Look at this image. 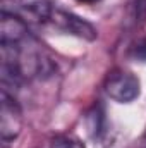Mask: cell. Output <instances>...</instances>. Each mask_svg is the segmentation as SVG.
<instances>
[{
    "label": "cell",
    "instance_id": "cell-4",
    "mask_svg": "<svg viewBox=\"0 0 146 148\" xmlns=\"http://www.w3.org/2000/svg\"><path fill=\"white\" fill-rule=\"evenodd\" d=\"M50 148H86V147L79 138L69 136V134H62V136H57V138L52 140Z\"/></svg>",
    "mask_w": 146,
    "mask_h": 148
},
{
    "label": "cell",
    "instance_id": "cell-7",
    "mask_svg": "<svg viewBox=\"0 0 146 148\" xmlns=\"http://www.w3.org/2000/svg\"><path fill=\"white\" fill-rule=\"evenodd\" d=\"M76 2H79V3H86V5H91V3H96V2H100V0H76Z\"/></svg>",
    "mask_w": 146,
    "mask_h": 148
},
{
    "label": "cell",
    "instance_id": "cell-5",
    "mask_svg": "<svg viewBox=\"0 0 146 148\" xmlns=\"http://www.w3.org/2000/svg\"><path fill=\"white\" fill-rule=\"evenodd\" d=\"M132 9V19L136 23H145L146 21V0H132L131 2Z\"/></svg>",
    "mask_w": 146,
    "mask_h": 148
},
{
    "label": "cell",
    "instance_id": "cell-1",
    "mask_svg": "<svg viewBox=\"0 0 146 148\" xmlns=\"http://www.w3.org/2000/svg\"><path fill=\"white\" fill-rule=\"evenodd\" d=\"M105 93L119 103H131L139 97L141 83L132 73L115 69L105 79Z\"/></svg>",
    "mask_w": 146,
    "mask_h": 148
},
{
    "label": "cell",
    "instance_id": "cell-2",
    "mask_svg": "<svg viewBox=\"0 0 146 148\" xmlns=\"http://www.w3.org/2000/svg\"><path fill=\"white\" fill-rule=\"evenodd\" d=\"M46 26H52L53 29H57L60 33L74 35L77 38H84V40L96 38V29L88 21H84L83 17L76 16L72 12H67L57 5H53L52 12L48 16V21H46Z\"/></svg>",
    "mask_w": 146,
    "mask_h": 148
},
{
    "label": "cell",
    "instance_id": "cell-6",
    "mask_svg": "<svg viewBox=\"0 0 146 148\" xmlns=\"http://www.w3.org/2000/svg\"><path fill=\"white\" fill-rule=\"evenodd\" d=\"M131 57H132L134 60L146 62V38L138 40V43L132 45V48H131Z\"/></svg>",
    "mask_w": 146,
    "mask_h": 148
},
{
    "label": "cell",
    "instance_id": "cell-8",
    "mask_svg": "<svg viewBox=\"0 0 146 148\" xmlns=\"http://www.w3.org/2000/svg\"><path fill=\"white\" fill-rule=\"evenodd\" d=\"M141 143H143V147L146 148V133H145V136H143V141H141Z\"/></svg>",
    "mask_w": 146,
    "mask_h": 148
},
{
    "label": "cell",
    "instance_id": "cell-3",
    "mask_svg": "<svg viewBox=\"0 0 146 148\" xmlns=\"http://www.w3.org/2000/svg\"><path fill=\"white\" fill-rule=\"evenodd\" d=\"M23 127V114L16 100L2 90V107H0V136L2 143L7 145L9 141L16 140Z\"/></svg>",
    "mask_w": 146,
    "mask_h": 148
}]
</instances>
